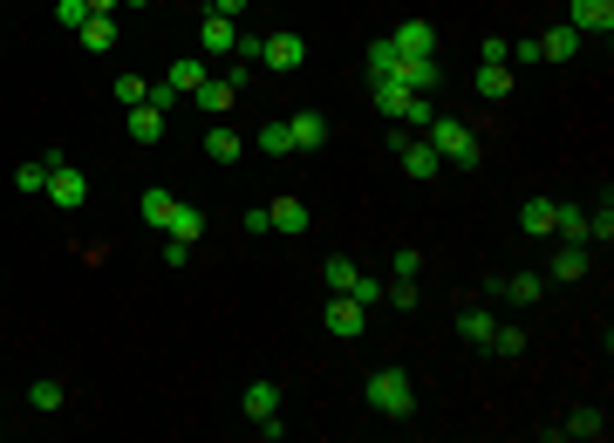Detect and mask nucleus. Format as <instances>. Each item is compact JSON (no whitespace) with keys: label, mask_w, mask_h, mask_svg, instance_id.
I'll use <instances>...</instances> for the list:
<instances>
[{"label":"nucleus","mask_w":614,"mask_h":443,"mask_svg":"<svg viewBox=\"0 0 614 443\" xmlns=\"http://www.w3.org/2000/svg\"><path fill=\"white\" fill-rule=\"evenodd\" d=\"M362 403L376 409V416H417V382L403 369H376L362 382Z\"/></svg>","instance_id":"f257e3e1"},{"label":"nucleus","mask_w":614,"mask_h":443,"mask_svg":"<svg viewBox=\"0 0 614 443\" xmlns=\"http://www.w3.org/2000/svg\"><path fill=\"white\" fill-rule=\"evenodd\" d=\"M423 144L437 150L444 164H478V157H485V144H478V130H471V123H458V116H437V123L423 130Z\"/></svg>","instance_id":"f03ea898"},{"label":"nucleus","mask_w":614,"mask_h":443,"mask_svg":"<svg viewBox=\"0 0 614 443\" xmlns=\"http://www.w3.org/2000/svg\"><path fill=\"white\" fill-rule=\"evenodd\" d=\"M41 191L55 198V212H82V205H89V178H82L69 157H48V185Z\"/></svg>","instance_id":"7ed1b4c3"},{"label":"nucleus","mask_w":614,"mask_h":443,"mask_svg":"<svg viewBox=\"0 0 614 443\" xmlns=\"http://www.w3.org/2000/svg\"><path fill=\"white\" fill-rule=\"evenodd\" d=\"M253 62H260V69H273V75H294V69L307 62V41L287 35V28H280V35H260V55H253Z\"/></svg>","instance_id":"20e7f679"},{"label":"nucleus","mask_w":614,"mask_h":443,"mask_svg":"<svg viewBox=\"0 0 614 443\" xmlns=\"http://www.w3.org/2000/svg\"><path fill=\"white\" fill-rule=\"evenodd\" d=\"M369 328V307L355 294H328V334H342V341H355V334Z\"/></svg>","instance_id":"39448f33"},{"label":"nucleus","mask_w":614,"mask_h":443,"mask_svg":"<svg viewBox=\"0 0 614 443\" xmlns=\"http://www.w3.org/2000/svg\"><path fill=\"white\" fill-rule=\"evenodd\" d=\"M396 164H403V171L423 185V178H437V164H444V157L423 144V137H396Z\"/></svg>","instance_id":"423d86ee"},{"label":"nucleus","mask_w":614,"mask_h":443,"mask_svg":"<svg viewBox=\"0 0 614 443\" xmlns=\"http://www.w3.org/2000/svg\"><path fill=\"white\" fill-rule=\"evenodd\" d=\"M369 89H376V110H383L389 123H403V110H410V96H417V89H410L403 75H376Z\"/></svg>","instance_id":"0eeeda50"},{"label":"nucleus","mask_w":614,"mask_h":443,"mask_svg":"<svg viewBox=\"0 0 614 443\" xmlns=\"http://www.w3.org/2000/svg\"><path fill=\"white\" fill-rule=\"evenodd\" d=\"M396 55H437V28H430V21H417V14H410V21H396Z\"/></svg>","instance_id":"6e6552de"},{"label":"nucleus","mask_w":614,"mask_h":443,"mask_svg":"<svg viewBox=\"0 0 614 443\" xmlns=\"http://www.w3.org/2000/svg\"><path fill=\"white\" fill-rule=\"evenodd\" d=\"M574 55H580V28L574 21H560V28L539 35V62H574Z\"/></svg>","instance_id":"1a4fd4ad"},{"label":"nucleus","mask_w":614,"mask_h":443,"mask_svg":"<svg viewBox=\"0 0 614 443\" xmlns=\"http://www.w3.org/2000/svg\"><path fill=\"white\" fill-rule=\"evenodd\" d=\"M198 48H205V55H232V48H239V21H226V14H205Z\"/></svg>","instance_id":"9d476101"},{"label":"nucleus","mask_w":614,"mask_h":443,"mask_svg":"<svg viewBox=\"0 0 614 443\" xmlns=\"http://www.w3.org/2000/svg\"><path fill=\"white\" fill-rule=\"evenodd\" d=\"M587 273H594V246L567 239V246L553 253V280H587Z\"/></svg>","instance_id":"9b49d317"},{"label":"nucleus","mask_w":614,"mask_h":443,"mask_svg":"<svg viewBox=\"0 0 614 443\" xmlns=\"http://www.w3.org/2000/svg\"><path fill=\"white\" fill-rule=\"evenodd\" d=\"M492 294L519 300V307H533V300L546 294V280H539V273H492Z\"/></svg>","instance_id":"f8f14e48"},{"label":"nucleus","mask_w":614,"mask_h":443,"mask_svg":"<svg viewBox=\"0 0 614 443\" xmlns=\"http://www.w3.org/2000/svg\"><path fill=\"white\" fill-rule=\"evenodd\" d=\"M403 82L417 89V96H437V82H444V69H437V55H403Z\"/></svg>","instance_id":"ddd939ff"},{"label":"nucleus","mask_w":614,"mask_h":443,"mask_svg":"<svg viewBox=\"0 0 614 443\" xmlns=\"http://www.w3.org/2000/svg\"><path fill=\"white\" fill-rule=\"evenodd\" d=\"M567 21H574L580 35H608V28H614V0H574Z\"/></svg>","instance_id":"4468645a"},{"label":"nucleus","mask_w":614,"mask_h":443,"mask_svg":"<svg viewBox=\"0 0 614 443\" xmlns=\"http://www.w3.org/2000/svg\"><path fill=\"white\" fill-rule=\"evenodd\" d=\"M239 403H246L253 423H273V416H280V382H246V396H239Z\"/></svg>","instance_id":"2eb2a0df"},{"label":"nucleus","mask_w":614,"mask_h":443,"mask_svg":"<svg viewBox=\"0 0 614 443\" xmlns=\"http://www.w3.org/2000/svg\"><path fill=\"white\" fill-rule=\"evenodd\" d=\"M546 437H608V416H601L594 403H580L574 416H567L560 430H546Z\"/></svg>","instance_id":"dca6fc26"},{"label":"nucleus","mask_w":614,"mask_h":443,"mask_svg":"<svg viewBox=\"0 0 614 443\" xmlns=\"http://www.w3.org/2000/svg\"><path fill=\"white\" fill-rule=\"evenodd\" d=\"M287 130H294V150H321V144H328L321 110H294V116H287Z\"/></svg>","instance_id":"f3484780"},{"label":"nucleus","mask_w":614,"mask_h":443,"mask_svg":"<svg viewBox=\"0 0 614 443\" xmlns=\"http://www.w3.org/2000/svg\"><path fill=\"white\" fill-rule=\"evenodd\" d=\"M123 130H130V144H164V110H151V103H137Z\"/></svg>","instance_id":"a211bd4d"},{"label":"nucleus","mask_w":614,"mask_h":443,"mask_svg":"<svg viewBox=\"0 0 614 443\" xmlns=\"http://www.w3.org/2000/svg\"><path fill=\"white\" fill-rule=\"evenodd\" d=\"M478 96H485V103H505V96H512V62H478Z\"/></svg>","instance_id":"6ab92c4d"},{"label":"nucleus","mask_w":614,"mask_h":443,"mask_svg":"<svg viewBox=\"0 0 614 443\" xmlns=\"http://www.w3.org/2000/svg\"><path fill=\"white\" fill-rule=\"evenodd\" d=\"M239 130H226V123H212V130H205V157H212V164H239Z\"/></svg>","instance_id":"aec40b11"},{"label":"nucleus","mask_w":614,"mask_h":443,"mask_svg":"<svg viewBox=\"0 0 614 443\" xmlns=\"http://www.w3.org/2000/svg\"><path fill=\"white\" fill-rule=\"evenodd\" d=\"M267 219H273V232H287V239H294V232H307V205H301V198H273Z\"/></svg>","instance_id":"412c9836"},{"label":"nucleus","mask_w":614,"mask_h":443,"mask_svg":"<svg viewBox=\"0 0 614 443\" xmlns=\"http://www.w3.org/2000/svg\"><path fill=\"white\" fill-rule=\"evenodd\" d=\"M519 232H526V239H546V232H553V198H526V205H519Z\"/></svg>","instance_id":"4be33fe9"},{"label":"nucleus","mask_w":614,"mask_h":443,"mask_svg":"<svg viewBox=\"0 0 614 443\" xmlns=\"http://www.w3.org/2000/svg\"><path fill=\"white\" fill-rule=\"evenodd\" d=\"M492 328H499V321H492L485 307H464V314H458V334L471 341V348H492Z\"/></svg>","instance_id":"5701e85b"},{"label":"nucleus","mask_w":614,"mask_h":443,"mask_svg":"<svg viewBox=\"0 0 614 443\" xmlns=\"http://www.w3.org/2000/svg\"><path fill=\"white\" fill-rule=\"evenodd\" d=\"M164 82H171L178 96H192L198 82H205V62H198V55H178V62H171V75H164Z\"/></svg>","instance_id":"b1692460"},{"label":"nucleus","mask_w":614,"mask_h":443,"mask_svg":"<svg viewBox=\"0 0 614 443\" xmlns=\"http://www.w3.org/2000/svg\"><path fill=\"white\" fill-rule=\"evenodd\" d=\"M164 232H171V239H192V246H198V232H205V212L178 198V212H171V225H164Z\"/></svg>","instance_id":"393cba45"},{"label":"nucleus","mask_w":614,"mask_h":443,"mask_svg":"<svg viewBox=\"0 0 614 443\" xmlns=\"http://www.w3.org/2000/svg\"><path fill=\"white\" fill-rule=\"evenodd\" d=\"M232 96H239V89H232V82H212V75H205V82L192 89L198 110H232Z\"/></svg>","instance_id":"a878e982"},{"label":"nucleus","mask_w":614,"mask_h":443,"mask_svg":"<svg viewBox=\"0 0 614 443\" xmlns=\"http://www.w3.org/2000/svg\"><path fill=\"white\" fill-rule=\"evenodd\" d=\"M137 212L164 232V225H171V212H178V198H171V191H144V198H137Z\"/></svg>","instance_id":"bb28decb"},{"label":"nucleus","mask_w":614,"mask_h":443,"mask_svg":"<svg viewBox=\"0 0 614 443\" xmlns=\"http://www.w3.org/2000/svg\"><path fill=\"white\" fill-rule=\"evenodd\" d=\"M76 35H82V48H116V21H110V14H89Z\"/></svg>","instance_id":"cd10ccee"},{"label":"nucleus","mask_w":614,"mask_h":443,"mask_svg":"<svg viewBox=\"0 0 614 443\" xmlns=\"http://www.w3.org/2000/svg\"><path fill=\"white\" fill-rule=\"evenodd\" d=\"M396 69H403V55H396V41H369V82H376V75H396Z\"/></svg>","instance_id":"c85d7f7f"},{"label":"nucleus","mask_w":614,"mask_h":443,"mask_svg":"<svg viewBox=\"0 0 614 443\" xmlns=\"http://www.w3.org/2000/svg\"><path fill=\"white\" fill-rule=\"evenodd\" d=\"M110 96L123 103V110H137V103L151 96V82H144V75H116V89H110Z\"/></svg>","instance_id":"c756f323"},{"label":"nucleus","mask_w":614,"mask_h":443,"mask_svg":"<svg viewBox=\"0 0 614 443\" xmlns=\"http://www.w3.org/2000/svg\"><path fill=\"white\" fill-rule=\"evenodd\" d=\"M260 150H267V157H294V130H287V123H267V130H260Z\"/></svg>","instance_id":"7c9ffc66"},{"label":"nucleus","mask_w":614,"mask_h":443,"mask_svg":"<svg viewBox=\"0 0 614 443\" xmlns=\"http://www.w3.org/2000/svg\"><path fill=\"white\" fill-rule=\"evenodd\" d=\"M321 273H328V294H348V287H355V273H362V266H355V259H328V266H321Z\"/></svg>","instance_id":"2f4dec72"},{"label":"nucleus","mask_w":614,"mask_h":443,"mask_svg":"<svg viewBox=\"0 0 614 443\" xmlns=\"http://www.w3.org/2000/svg\"><path fill=\"white\" fill-rule=\"evenodd\" d=\"M492 355H505V362L526 355V328H492Z\"/></svg>","instance_id":"473e14b6"},{"label":"nucleus","mask_w":614,"mask_h":443,"mask_svg":"<svg viewBox=\"0 0 614 443\" xmlns=\"http://www.w3.org/2000/svg\"><path fill=\"white\" fill-rule=\"evenodd\" d=\"M14 185H21V191H41V185H48V157H35V164H14Z\"/></svg>","instance_id":"72a5a7b5"},{"label":"nucleus","mask_w":614,"mask_h":443,"mask_svg":"<svg viewBox=\"0 0 614 443\" xmlns=\"http://www.w3.org/2000/svg\"><path fill=\"white\" fill-rule=\"evenodd\" d=\"M28 403H35V409H62V403H69V389H62V382H35Z\"/></svg>","instance_id":"f704fd0d"},{"label":"nucleus","mask_w":614,"mask_h":443,"mask_svg":"<svg viewBox=\"0 0 614 443\" xmlns=\"http://www.w3.org/2000/svg\"><path fill=\"white\" fill-rule=\"evenodd\" d=\"M403 123H417V130H430V123H437V96H410V110H403Z\"/></svg>","instance_id":"c9c22d12"},{"label":"nucleus","mask_w":614,"mask_h":443,"mask_svg":"<svg viewBox=\"0 0 614 443\" xmlns=\"http://www.w3.org/2000/svg\"><path fill=\"white\" fill-rule=\"evenodd\" d=\"M348 294L362 300V307H383V280H376V273H355V287H348Z\"/></svg>","instance_id":"e433bc0d"},{"label":"nucleus","mask_w":614,"mask_h":443,"mask_svg":"<svg viewBox=\"0 0 614 443\" xmlns=\"http://www.w3.org/2000/svg\"><path fill=\"white\" fill-rule=\"evenodd\" d=\"M389 273H396V280H417V273H423V253H417V246H403V253L389 259Z\"/></svg>","instance_id":"4c0bfd02"},{"label":"nucleus","mask_w":614,"mask_h":443,"mask_svg":"<svg viewBox=\"0 0 614 443\" xmlns=\"http://www.w3.org/2000/svg\"><path fill=\"white\" fill-rule=\"evenodd\" d=\"M55 21H62V28H82V21H89V0H55Z\"/></svg>","instance_id":"58836bf2"},{"label":"nucleus","mask_w":614,"mask_h":443,"mask_svg":"<svg viewBox=\"0 0 614 443\" xmlns=\"http://www.w3.org/2000/svg\"><path fill=\"white\" fill-rule=\"evenodd\" d=\"M164 266H192V239H171V232H164Z\"/></svg>","instance_id":"ea45409f"},{"label":"nucleus","mask_w":614,"mask_h":443,"mask_svg":"<svg viewBox=\"0 0 614 443\" xmlns=\"http://www.w3.org/2000/svg\"><path fill=\"white\" fill-rule=\"evenodd\" d=\"M144 103H151V110H178V89H171V82H151V96H144Z\"/></svg>","instance_id":"a19ab883"},{"label":"nucleus","mask_w":614,"mask_h":443,"mask_svg":"<svg viewBox=\"0 0 614 443\" xmlns=\"http://www.w3.org/2000/svg\"><path fill=\"white\" fill-rule=\"evenodd\" d=\"M389 307H417V280H396V287H389Z\"/></svg>","instance_id":"79ce46f5"},{"label":"nucleus","mask_w":614,"mask_h":443,"mask_svg":"<svg viewBox=\"0 0 614 443\" xmlns=\"http://www.w3.org/2000/svg\"><path fill=\"white\" fill-rule=\"evenodd\" d=\"M239 225H246V232H253V239H260V232H273V219H267V205H253V212H246V219H239Z\"/></svg>","instance_id":"37998d69"},{"label":"nucleus","mask_w":614,"mask_h":443,"mask_svg":"<svg viewBox=\"0 0 614 443\" xmlns=\"http://www.w3.org/2000/svg\"><path fill=\"white\" fill-rule=\"evenodd\" d=\"M246 7H253V0H212V14H226V21H239Z\"/></svg>","instance_id":"c03bdc74"},{"label":"nucleus","mask_w":614,"mask_h":443,"mask_svg":"<svg viewBox=\"0 0 614 443\" xmlns=\"http://www.w3.org/2000/svg\"><path fill=\"white\" fill-rule=\"evenodd\" d=\"M110 7H123V0H89V14H110Z\"/></svg>","instance_id":"a18cd8bd"},{"label":"nucleus","mask_w":614,"mask_h":443,"mask_svg":"<svg viewBox=\"0 0 614 443\" xmlns=\"http://www.w3.org/2000/svg\"><path fill=\"white\" fill-rule=\"evenodd\" d=\"M130 7H151V0H130Z\"/></svg>","instance_id":"49530a36"}]
</instances>
